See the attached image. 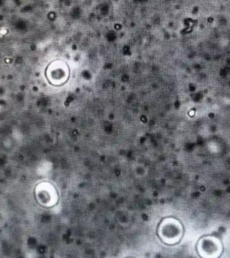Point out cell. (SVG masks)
Masks as SVG:
<instances>
[{
	"label": "cell",
	"mask_w": 230,
	"mask_h": 258,
	"mask_svg": "<svg viewBox=\"0 0 230 258\" xmlns=\"http://www.w3.org/2000/svg\"><path fill=\"white\" fill-rule=\"evenodd\" d=\"M196 249L201 257H219L223 253V246L219 237L206 235L200 238Z\"/></svg>",
	"instance_id": "6da1fadb"
}]
</instances>
